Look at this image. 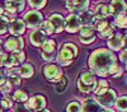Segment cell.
I'll return each instance as SVG.
<instances>
[{
    "label": "cell",
    "mask_w": 127,
    "mask_h": 112,
    "mask_svg": "<svg viewBox=\"0 0 127 112\" xmlns=\"http://www.w3.org/2000/svg\"><path fill=\"white\" fill-rule=\"evenodd\" d=\"M89 66L94 74L99 76L114 75L120 70L116 56L112 51L98 48L89 57Z\"/></svg>",
    "instance_id": "1"
},
{
    "label": "cell",
    "mask_w": 127,
    "mask_h": 112,
    "mask_svg": "<svg viewBox=\"0 0 127 112\" xmlns=\"http://www.w3.org/2000/svg\"><path fill=\"white\" fill-rule=\"evenodd\" d=\"M97 79L93 71H84L80 74L79 79H78V88L79 90L84 92V93H89L93 92L97 88Z\"/></svg>",
    "instance_id": "2"
},
{
    "label": "cell",
    "mask_w": 127,
    "mask_h": 112,
    "mask_svg": "<svg viewBox=\"0 0 127 112\" xmlns=\"http://www.w3.org/2000/svg\"><path fill=\"white\" fill-rule=\"evenodd\" d=\"M78 55V47L74 45V43H64L62 47H61V51H60V54L57 56V61L64 65V66H66V65H70L72 63V60L75 59V56Z\"/></svg>",
    "instance_id": "3"
},
{
    "label": "cell",
    "mask_w": 127,
    "mask_h": 112,
    "mask_svg": "<svg viewBox=\"0 0 127 112\" xmlns=\"http://www.w3.org/2000/svg\"><path fill=\"white\" fill-rule=\"evenodd\" d=\"M116 101H117V96H116V92L113 89H108L105 93L95 96V102L105 108H111L113 105H116Z\"/></svg>",
    "instance_id": "4"
},
{
    "label": "cell",
    "mask_w": 127,
    "mask_h": 112,
    "mask_svg": "<svg viewBox=\"0 0 127 112\" xmlns=\"http://www.w3.org/2000/svg\"><path fill=\"white\" fill-rule=\"evenodd\" d=\"M23 22L27 27L29 28H39L41 24L43 23V17H42V14L39 12H37V10H31V12L26 13L24 18H23Z\"/></svg>",
    "instance_id": "5"
},
{
    "label": "cell",
    "mask_w": 127,
    "mask_h": 112,
    "mask_svg": "<svg viewBox=\"0 0 127 112\" xmlns=\"http://www.w3.org/2000/svg\"><path fill=\"white\" fill-rule=\"evenodd\" d=\"M43 75L50 81H59L62 78V70L54 64H48L43 68Z\"/></svg>",
    "instance_id": "6"
},
{
    "label": "cell",
    "mask_w": 127,
    "mask_h": 112,
    "mask_svg": "<svg viewBox=\"0 0 127 112\" xmlns=\"http://www.w3.org/2000/svg\"><path fill=\"white\" fill-rule=\"evenodd\" d=\"M81 22L80 18L76 14H70L65 18V29L69 33H76L78 31L81 29Z\"/></svg>",
    "instance_id": "7"
},
{
    "label": "cell",
    "mask_w": 127,
    "mask_h": 112,
    "mask_svg": "<svg viewBox=\"0 0 127 112\" xmlns=\"http://www.w3.org/2000/svg\"><path fill=\"white\" fill-rule=\"evenodd\" d=\"M89 6V1L84 0V1H80V0H71V1H66V8L72 12V14H81L84 12H87V9Z\"/></svg>",
    "instance_id": "8"
},
{
    "label": "cell",
    "mask_w": 127,
    "mask_h": 112,
    "mask_svg": "<svg viewBox=\"0 0 127 112\" xmlns=\"http://www.w3.org/2000/svg\"><path fill=\"white\" fill-rule=\"evenodd\" d=\"M5 50L10 51V52H17V51H22V48L24 47V41L22 37H9L5 43H4Z\"/></svg>",
    "instance_id": "9"
},
{
    "label": "cell",
    "mask_w": 127,
    "mask_h": 112,
    "mask_svg": "<svg viewBox=\"0 0 127 112\" xmlns=\"http://www.w3.org/2000/svg\"><path fill=\"white\" fill-rule=\"evenodd\" d=\"M94 31L95 29L92 26H83L81 29H80V37H79L80 42L85 43V45L92 43L93 41L95 39V32Z\"/></svg>",
    "instance_id": "10"
},
{
    "label": "cell",
    "mask_w": 127,
    "mask_h": 112,
    "mask_svg": "<svg viewBox=\"0 0 127 112\" xmlns=\"http://www.w3.org/2000/svg\"><path fill=\"white\" fill-rule=\"evenodd\" d=\"M27 107L29 110H34V111H42L45 107H46V98L41 94H37V96H33L31 97L27 102Z\"/></svg>",
    "instance_id": "11"
},
{
    "label": "cell",
    "mask_w": 127,
    "mask_h": 112,
    "mask_svg": "<svg viewBox=\"0 0 127 112\" xmlns=\"http://www.w3.org/2000/svg\"><path fill=\"white\" fill-rule=\"evenodd\" d=\"M108 6H109L111 14L114 15V17L125 15L126 10H127V4H126V1H122V0H114V1H112Z\"/></svg>",
    "instance_id": "12"
},
{
    "label": "cell",
    "mask_w": 127,
    "mask_h": 112,
    "mask_svg": "<svg viewBox=\"0 0 127 112\" xmlns=\"http://www.w3.org/2000/svg\"><path fill=\"white\" fill-rule=\"evenodd\" d=\"M48 20H50V23L52 24V27H54L55 33H61L62 31L65 29V18H64L61 14H57V13L52 14L48 18Z\"/></svg>",
    "instance_id": "13"
},
{
    "label": "cell",
    "mask_w": 127,
    "mask_h": 112,
    "mask_svg": "<svg viewBox=\"0 0 127 112\" xmlns=\"http://www.w3.org/2000/svg\"><path fill=\"white\" fill-rule=\"evenodd\" d=\"M24 31H26V24L23 22V19H14L13 22H10L9 32L14 37H20V35L24 33Z\"/></svg>",
    "instance_id": "14"
},
{
    "label": "cell",
    "mask_w": 127,
    "mask_h": 112,
    "mask_svg": "<svg viewBox=\"0 0 127 112\" xmlns=\"http://www.w3.org/2000/svg\"><path fill=\"white\" fill-rule=\"evenodd\" d=\"M24 5H26V1H12V0H8V1H5V12L12 15H15V13H19L24 9Z\"/></svg>",
    "instance_id": "15"
},
{
    "label": "cell",
    "mask_w": 127,
    "mask_h": 112,
    "mask_svg": "<svg viewBox=\"0 0 127 112\" xmlns=\"http://www.w3.org/2000/svg\"><path fill=\"white\" fill-rule=\"evenodd\" d=\"M108 46L111 50H114V51H117V50H121L122 47H125V39H123V36L120 35V33H114L109 41H108Z\"/></svg>",
    "instance_id": "16"
},
{
    "label": "cell",
    "mask_w": 127,
    "mask_h": 112,
    "mask_svg": "<svg viewBox=\"0 0 127 112\" xmlns=\"http://www.w3.org/2000/svg\"><path fill=\"white\" fill-rule=\"evenodd\" d=\"M29 39H31V43L33 45V46H36V47H39L41 46L42 47V45L46 42V36L42 33L39 29H37V31H33V32L31 33Z\"/></svg>",
    "instance_id": "17"
},
{
    "label": "cell",
    "mask_w": 127,
    "mask_h": 112,
    "mask_svg": "<svg viewBox=\"0 0 127 112\" xmlns=\"http://www.w3.org/2000/svg\"><path fill=\"white\" fill-rule=\"evenodd\" d=\"M94 18L95 20H105L108 15H111V12H109V6L105 5V4H100L97 6V9L94 10Z\"/></svg>",
    "instance_id": "18"
},
{
    "label": "cell",
    "mask_w": 127,
    "mask_h": 112,
    "mask_svg": "<svg viewBox=\"0 0 127 112\" xmlns=\"http://www.w3.org/2000/svg\"><path fill=\"white\" fill-rule=\"evenodd\" d=\"M81 112H103V108L95 101L87 99L81 107Z\"/></svg>",
    "instance_id": "19"
},
{
    "label": "cell",
    "mask_w": 127,
    "mask_h": 112,
    "mask_svg": "<svg viewBox=\"0 0 127 112\" xmlns=\"http://www.w3.org/2000/svg\"><path fill=\"white\" fill-rule=\"evenodd\" d=\"M79 18H80V22H81V26H94L95 24V18H94V14L93 13H90V12H84V13H81L80 15H79Z\"/></svg>",
    "instance_id": "20"
},
{
    "label": "cell",
    "mask_w": 127,
    "mask_h": 112,
    "mask_svg": "<svg viewBox=\"0 0 127 112\" xmlns=\"http://www.w3.org/2000/svg\"><path fill=\"white\" fill-rule=\"evenodd\" d=\"M41 52H46V54L56 52V42L54 39H46V42L42 45V51Z\"/></svg>",
    "instance_id": "21"
},
{
    "label": "cell",
    "mask_w": 127,
    "mask_h": 112,
    "mask_svg": "<svg viewBox=\"0 0 127 112\" xmlns=\"http://www.w3.org/2000/svg\"><path fill=\"white\" fill-rule=\"evenodd\" d=\"M19 69H20V76H23V78H31L34 73L33 66L31 64H23Z\"/></svg>",
    "instance_id": "22"
},
{
    "label": "cell",
    "mask_w": 127,
    "mask_h": 112,
    "mask_svg": "<svg viewBox=\"0 0 127 112\" xmlns=\"http://www.w3.org/2000/svg\"><path fill=\"white\" fill-rule=\"evenodd\" d=\"M12 83L10 80H6L5 78H1L0 79V93L3 94H8L10 90H12Z\"/></svg>",
    "instance_id": "23"
},
{
    "label": "cell",
    "mask_w": 127,
    "mask_h": 112,
    "mask_svg": "<svg viewBox=\"0 0 127 112\" xmlns=\"http://www.w3.org/2000/svg\"><path fill=\"white\" fill-rule=\"evenodd\" d=\"M9 24H10V19L4 14L0 15V35H4L6 33V31H9Z\"/></svg>",
    "instance_id": "24"
},
{
    "label": "cell",
    "mask_w": 127,
    "mask_h": 112,
    "mask_svg": "<svg viewBox=\"0 0 127 112\" xmlns=\"http://www.w3.org/2000/svg\"><path fill=\"white\" fill-rule=\"evenodd\" d=\"M13 99L15 102H18V103L23 105L24 102H28V96H27L26 92H23V90H15V93L13 96Z\"/></svg>",
    "instance_id": "25"
},
{
    "label": "cell",
    "mask_w": 127,
    "mask_h": 112,
    "mask_svg": "<svg viewBox=\"0 0 127 112\" xmlns=\"http://www.w3.org/2000/svg\"><path fill=\"white\" fill-rule=\"evenodd\" d=\"M39 31H41V32L43 33L45 36H46V35L55 33V29H54V27H52V24L50 23V20H46V22L42 23L41 27H39Z\"/></svg>",
    "instance_id": "26"
},
{
    "label": "cell",
    "mask_w": 127,
    "mask_h": 112,
    "mask_svg": "<svg viewBox=\"0 0 127 112\" xmlns=\"http://www.w3.org/2000/svg\"><path fill=\"white\" fill-rule=\"evenodd\" d=\"M109 88H108V83L105 80H99V83L97 84V88H95V90H94V93H95V96H99V94H103V93H105Z\"/></svg>",
    "instance_id": "27"
},
{
    "label": "cell",
    "mask_w": 127,
    "mask_h": 112,
    "mask_svg": "<svg viewBox=\"0 0 127 112\" xmlns=\"http://www.w3.org/2000/svg\"><path fill=\"white\" fill-rule=\"evenodd\" d=\"M116 107H117V110L121 111V112H127V96L120 97L116 101Z\"/></svg>",
    "instance_id": "28"
},
{
    "label": "cell",
    "mask_w": 127,
    "mask_h": 112,
    "mask_svg": "<svg viewBox=\"0 0 127 112\" xmlns=\"http://www.w3.org/2000/svg\"><path fill=\"white\" fill-rule=\"evenodd\" d=\"M66 85H67V80H66V78H65V76H62L59 81H56V84H55V89H56V92L61 93V92L65 90Z\"/></svg>",
    "instance_id": "29"
},
{
    "label": "cell",
    "mask_w": 127,
    "mask_h": 112,
    "mask_svg": "<svg viewBox=\"0 0 127 112\" xmlns=\"http://www.w3.org/2000/svg\"><path fill=\"white\" fill-rule=\"evenodd\" d=\"M6 75L10 79H17L20 76V69L19 68H10L6 70Z\"/></svg>",
    "instance_id": "30"
},
{
    "label": "cell",
    "mask_w": 127,
    "mask_h": 112,
    "mask_svg": "<svg viewBox=\"0 0 127 112\" xmlns=\"http://www.w3.org/2000/svg\"><path fill=\"white\" fill-rule=\"evenodd\" d=\"M66 112H81V106L79 102H71L66 107Z\"/></svg>",
    "instance_id": "31"
},
{
    "label": "cell",
    "mask_w": 127,
    "mask_h": 112,
    "mask_svg": "<svg viewBox=\"0 0 127 112\" xmlns=\"http://www.w3.org/2000/svg\"><path fill=\"white\" fill-rule=\"evenodd\" d=\"M113 27L109 24L105 29H103L102 32H99V37H102V38H111L112 36H113Z\"/></svg>",
    "instance_id": "32"
},
{
    "label": "cell",
    "mask_w": 127,
    "mask_h": 112,
    "mask_svg": "<svg viewBox=\"0 0 127 112\" xmlns=\"http://www.w3.org/2000/svg\"><path fill=\"white\" fill-rule=\"evenodd\" d=\"M114 23L117 24L118 27H121V28H127V17L126 15H118V17H116Z\"/></svg>",
    "instance_id": "33"
},
{
    "label": "cell",
    "mask_w": 127,
    "mask_h": 112,
    "mask_svg": "<svg viewBox=\"0 0 127 112\" xmlns=\"http://www.w3.org/2000/svg\"><path fill=\"white\" fill-rule=\"evenodd\" d=\"M12 57L17 61L18 64H20L26 60V54L23 52V51H17V52H12Z\"/></svg>",
    "instance_id": "34"
},
{
    "label": "cell",
    "mask_w": 127,
    "mask_h": 112,
    "mask_svg": "<svg viewBox=\"0 0 127 112\" xmlns=\"http://www.w3.org/2000/svg\"><path fill=\"white\" fill-rule=\"evenodd\" d=\"M41 56H42V59H43L45 61H48V63H51V61H55V60H56L57 54H56V52H51V54L41 52Z\"/></svg>",
    "instance_id": "35"
},
{
    "label": "cell",
    "mask_w": 127,
    "mask_h": 112,
    "mask_svg": "<svg viewBox=\"0 0 127 112\" xmlns=\"http://www.w3.org/2000/svg\"><path fill=\"white\" fill-rule=\"evenodd\" d=\"M28 4L33 9H41V8H43L46 5V1L45 0H42V1H34V0H31V1H28Z\"/></svg>",
    "instance_id": "36"
},
{
    "label": "cell",
    "mask_w": 127,
    "mask_h": 112,
    "mask_svg": "<svg viewBox=\"0 0 127 112\" xmlns=\"http://www.w3.org/2000/svg\"><path fill=\"white\" fill-rule=\"evenodd\" d=\"M1 107L3 108H12L13 107V101L10 98H8V97L3 98L1 99Z\"/></svg>",
    "instance_id": "37"
},
{
    "label": "cell",
    "mask_w": 127,
    "mask_h": 112,
    "mask_svg": "<svg viewBox=\"0 0 127 112\" xmlns=\"http://www.w3.org/2000/svg\"><path fill=\"white\" fill-rule=\"evenodd\" d=\"M14 112H31V110L27 107V105H22L19 103L14 107Z\"/></svg>",
    "instance_id": "38"
},
{
    "label": "cell",
    "mask_w": 127,
    "mask_h": 112,
    "mask_svg": "<svg viewBox=\"0 0 127 112\" xmlns=\"http://www.w3.org/2000/svg\"><path fill=\"white\" fill-rule=\"evenodd\" d=\"M17 65H18V63L12 56H10V57H8V60H6V63H5L4 66H6L8 69H10V68H17Z\"/></svg>",
    "instance_id": "39"
},
{
    "label": "cell",
    "mask_w": 127,
    "mask_h": 112,
    "mask_svg": "<svg viewBox=\"0 0 127 112\" xmlns=\"http://www.w3.org/2000/svg\"><path fill=\"white\" fill-rule=\"evenodd\" d=\"M8 57H9V56H8L5 52H3V51H0V66L5 65V63H6Z\"/></svg>",
    "instance_id": "40"
},
{
    "label": "cell",
    "mask_w": 127,
    "mask_h": 112,
    "mask_svg": "<svg viewBox=\"0 0 127 112\" xmlns=\"http://www.w3.org/2000/svg\"><path fill=\"white\" fill-rule=\"evenodd\" d=\"M120 59H121V61H125V63L127 64V48H126V50H123V51H121Z\"/></svg>",
    "instance_id": "41"
},
{
    "label": "cell",
    "mask_w": 127,
    "mask_h": 112,
    "mask_svg": "<svg viewBox=\"0 0 127 112\" xmlns=\"http://www.w3.org/2000/svg\"><path fill=\"white\" fill-rule=\"evenodd\" d=\"M103 112H116V111H113L112 108H105V110H103Z\"/></svg>",
    "instance_id": "42"
},
{
    "label": "cell",
    "mask_w": 127,
    "mask_h": 112,
    "mask_svg": "<svg viewBox=\"0 0 127 112\" xmlns=\"http://www.w3.org/2000/svg\"><path fill=\"white\" fill-rule=\"evenodd\" d=\"M123 39H125V46H126V48H127V35L123 37Z\"/></svg>",
    "instance_id": "43"
},
{
    "label": "cell",
    "mask_w": 127,
    "mask_h": 112,
    "mask_svg": "<svg viewBox=\"0 0 127 112\" xmlns=\"http://www.w3.org/2000/svg\"><path fill=\"white\" fill-rule=\"evenodd\" d=\"M3 13H4V10H3L1 8H0V15H3Z\"/></svg>",
    "instance_id": "44"
},
{
    "label": "cell",
    "mask_w": 127,
    "mask_h": 112,
    "mask_svg": "<svg viewBox=\"0 0 127 112\" xmlns=\"http://www.w3.org/2000/svg\"><path fill=\"white\" fill-rule=\"evenodd\" d=\"M38 112H50L48 110H42V111H38Z\"/></svg>",
    "instance_id": "45"
},
{
    "label": "cell",
    "mask_w": 127,
    "mask_h": 112,
    "mask_svg": "<svg viewBox=\"0 0 127 112\" xmlns=\"http://www.w3.org/2000/svg\"><path fill=\"white\" fill-rule=\"evenodd\" d=\"M0 45H1V41H0Z\"/></svg>",
    "instance_id": "46"
},
{
    "label": "cell",
    "mask_w": 127,
    "mask_h": 112,
    "mask_svg": "<svg viewBox=\"0 0 127 112\" xmlns=\"http://www.w3.org/2000/svg\"><path fill=\"white\" fill-rule=\"evenodd\" d=\"M0 79H1V75H0Z\"/></svg>",
    "instance_id": "47"
},
{
    "label": "cell",
    "mask_w": 127,
    "mask_h": 112,
    "mask_svg": "<svg viewBox=\"0 0 127 112\" xmlns=\"http://www.w3.org/2000/svg\"><path fill=\"white\" fill-rule=\"evenodd\" d=\"M0 112H1V108H0Z\"/></svg>",
    "instance_id": "48"
},
{
    "label": "cell",
    "mask_w": 127,
    "mask_h": 112,
    "mask_svg": "<svg viewBox=\"0 0 127 112\" xmlns=\"http://www.w3.org/2000/svg\"><path fill=\"white\" fill-rule=\"evenodd\" d=\"M126 68H127V64H126Z\"/></svg>",
    "instance_id": "49"
}]
</instances>
